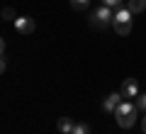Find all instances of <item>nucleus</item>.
<instances>
[{"label":"nucleus","instance_id":"obj_6","mask_svg":"<svg viewBox=\"0 0 146 134\" xmlns=\"http://www.w3.org/2000/svg\"><path fill=\"white\" fill-rule=\"evenodd\" d=\"M112 27H115V32L119 37H127L131 32V22H119V20H112Z\"/></svg>","mask_w":146,"mask_h":134},{"label":"nucleus","instance_id":"obj_8","mask_svg":"<svg viewBox=\"0 0 146 134\" xmlns=\"http://www.w3.org/2000/svg\"><path fill=\"white\" fill-rule=\"evenodd\" d=\"M127 7H129L131 15H139V12L146 10V0H129V3H127Z\"/></svg>","mask_w":146,"mask_h":134},{"label":"nucleus","instance_id":"obj_4","mask_svg":"<svg viewBox=\"0 0 146 134\" xmlns=\"http://www.w3.org/2000/svg\"><path fill=\"white\" fill-rule=\"evenodd\" d=\"M136 112H139V110H131V112H127V115H117V124H119L122 129H129V127H134L136 124Z\"/></svg>","mask_w":146,"mask_h":134},{"label":"nucleus","instance_id":"obj_3","mask_svg":"<svg viewBox=\"0 0 146 134\" xmlns=\"http://www.w3.org/2000/svg\"><path fill=\"white\" fill-rule=\"evenodd\" d=\"M122 98H136L139 95V85H136V78H127L124 83H122Z\"/></svg>","mask_w":146,"mask_h":134},{"label":"nucleus","instance_id":"obj_9","mask_svg":"<svg viewBox=\"0 0 146 134\" xmlns=\"http://www.w3.org/2000/svg\"><path fill=\"white\" fill-rule=\"evenodd\" d=\"M112 20H119V22H131V12H129V7H122V5H119Z\"/></svg>","mask_w":146,"mask_h":134},{"label":"nucleus","instance_id":"obj_12","mask_svg":"<svg viewBox=\"0 0 146 134\" xmlns=\"http://www.w3.org/2000/svg\"><path fill=\"white\" fill-rule=\"evenodd\" d=\"M90 5V0H71V7H73V10H85V7H88Z\"/></svg>","mask_w":146,"mask_h":134},{"label":"nucleus","instance_id":"obj_18","mask_svg":"<svg viewBox=\"0 0 146 134\" xmlns=\"http://www.w3.org/2000/svg\"><path fill=\"white\" fill-rule=\"evenodd\" d=\"M141 132L146 134V117H144V122H141Z\"/></svg>","mask_w":146,"mask_h":134},{"label":"nucleus","instance_id":"obj_2","mask_svg":"<svg viewBox=\"0 0 146 134\" xmlns=\"http://www.w3.org/2000/svg\"><path fill=\"white\" fill-rule=\"evenodd\" d=\"M12 25H15V29L20 32V34H32V32L36 29V25H34V20H32V17H27V15H22V17H17V20L12 22Z\"/></svg>","mask_w":146,"mask_h":134},{"label":"nucleus","instance_id":"obj_13","mask_svg":"<svg viewBox=\"0 0 146 134\" xmlns=\"http://www.w3.org/2000/svg\"><path fill=\"white\" fill-rule=\"evenodd\" d=\"M71 134H90V127L88 124H73Z\"/></svg>","mask_w":146,"mask_h":134},{"label":"nucleus","instance_id":"obj_17","mask_svg":"<svg viewBox=\"0 0 146 134\" xmlns=\"http://www.w3.org/2000/svg\"><path fill=\"white\" fill-rule=\"evenodd\" d=\"M5 66H7V63H5V59H3V56H0V73H3V71H5Z\"/></svg>","mask_w":146,"mask_h":134},{"label":"nucleus","instance_id":"obj_14","mask_svg":"<svg viewBox=\"0 0 146 134\" xmlns=\"http://www.w3.org/2000/svg\"><path fill=\"white\" fill-rule=\"evenodd\" d=\"M134 107H136V110H146V93L136 95V103H134Z\"/></svg>","mask_w":146,"mask_h":134},{"label":"nucleus","instance_id":"obj_15","mask_svg":"<svg viewBox=\"0 0 146 134\" xmlns=\"http://www.w3.org/2000/svg\"><path fill=\"white\" fill-rule=\"evenodd\" d=\"M102 5H107V7H119L122 0H102Z\"/></svg>","mask_w":146,"mask_h":134},{"label":"nucleus","instance_id":"obj_5","mask_svg":"<svg viewBox=\"0 0 146 134\" xmlns=\"http://www.w3.org/2000/svg\"><path fill=\"white\" fill-rule=\"evenodd\" d=\"M122 100H124L122 93H110L107 98H105V103H102V110H105V112H115V107L122 103Z\"/></svg>","mask_w":146,"mask_h":134},{"label":"nucleus","instance_id":"obj_11","mask_svg":"<svg viewBox=\"0 0 146 134\" xmlns=\"http://www.w3.org/2000/svg\"><path fill=\"white\" fill-rule=\"evenodd\" d=\"M0 17H3L5 22H15V20H17V15H15L12 7H3V10H0Z\"/></svg>","mask_w":146,"mask_h":134},{"label":"nucleus","instance_id":"obj_16","mask_svg":"<svg viewBox=\"0 0 146 134\" xmlns=\"http://www.w3.org/2000/svg\"><path fill=\"white\" fill-rule=\"evenodd\" d=\"M0 56H5V39L0 37Z\"/></svg>","mask_w":146,"mask_h":134},{"label":"nucleus","instance_id":"obj_1","mask_svg":"<svg viewBox=\"0 0 146 134\" xmlns=\"http://www.w3.org/2000/svg\"><path fill=\"white\" fill-rule=\"evenodd\" d=\"M112 10H110L107 5H100L98 10L93 12V17H90V25L93 27H105V25H110V22H112Z\"/></svg>","mask_w":146,"mask_h":134},{"label":"nucleus","instance_id":"obj_7","mask_svg":"<svg viewBox=\"0 0 146 134\" xmlns=\"http://www.w3.org/2000/svg\"><path fill=\"white\" fill-rule=\"evenodd\" d=\"M56 129L61 134H71V129H73V122H71V117H58V122H56Z\"/></svg>","mask_w":146,"mask_h":134},{"label":"nucleus","instance_id":"obj_10","mask_svg":"<svg viewBox=\"0 0 146 134\" xmlns=\"http://www.w3.org/2000/svg\"><path fill=\"white\" fill-rule=\"evenodd\" d=\"M131 110H136V107H134L131 103H127V100H122V103L115 107V112H112V115L117 117V115H127V112H131Z\"/></svg>","mask_w":146,"mask_h":134}]
</instances>
